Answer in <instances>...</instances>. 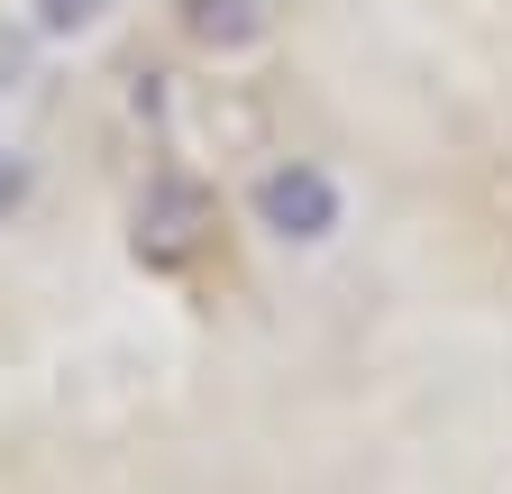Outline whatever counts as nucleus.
I'll list each match as a JSON object with an SVG mask.
<instances>
[{
    "mask_svg": "<svg viewBox=\"0 0 512 494\" xmlns=\"http://www.w3.org/2000/svg\"><path fill=\"white\" fill-rule=\"evenodd\" d=\"M247 220L266 229L275 247H330L339 229H348V183L320 165V156H275L266 174L247 183Z\"/></svg>",
    "mask_w": 512,
    "mask_h": 494,
    "instance_id": "nucleus-1",
    "label": "nucleus"
},
{
    "mask_svg": "<svg viewBox=\"0 0 512 494\" xmlns=\"http://www.w3.org/2000/svg\"><path fill=\"white\" fill-rule=\"evenodd\" d=\"M211 229H220V202H211V183L183 174V165L147 174L138 211H128V247H138L147 266H192L211 247Z\"/></svg>",
    "mask_w": 512,
    "mask_h": 494,
    "instance_id": "nucleus-2",
    "label": "nucleus"
},
{
    "mask_svg": "<svg viewBox=\"0 0 512 494\" xmlns=\"http://www.w3.org/2000/svg\"><path fill=\"white\" fill-rule=\"evenodd\" d=\"M174 19L202 55H256L275 37V0H174Z\"/></svg>",
    "mask_w": 512,
    "mask_h": 494,
    "instance_id": "nucleus-3",
    "label": "nucleus"
},
{
    "mask_svg": "<svg viewBox=\"0 0 512 494\" xmlns=\"http://www.w3.org/2000/svg\"><path fill=\"white\" fill-rule=\"evenodd\" d=\"M119 10H128V0H28V28H37L46 46H83V37H101Z\"/></svg>",
    "mask_w": 512,
    "mask_h": 494,
    "instance_id": "nucleus-4",
    "label": "nucleus"
},
{
    "mask_svg": "<svg viewBox=\"0 0 512 494\" xmlns=\"http://www.w3.org/2000/svg\"><path fill=\"white\" fill-rule=\"evenodd\" d=\"M28 202H37V156L28 147H0V229L28 220Z\"/></svg>",
    "mask_w": 512,
    "mask_h": 494,
    "instance_id": "nucleus-5",
    "label": "nucleus"
},
{
    "mask_svg": "<svg viewBox=\"0 0 512 494\" xmlns=\"http://www.w3.org/2000/svg\"><path fill=\"white\" fill-rule=\"evenodd\" d=\"M37 28H0V92H28L37 83Z\"/></svg>",
    "mask_w": 512,
    "mask_h": 494,
    "instance_id": "nucleus-6",
    "label": "nucleus"
}]
</instances>
